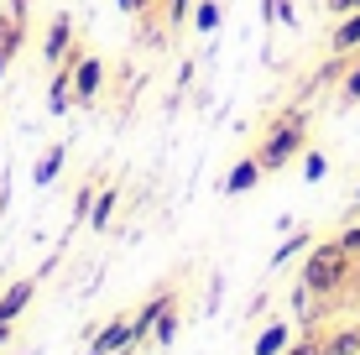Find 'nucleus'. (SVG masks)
Here are the masks:
<instances>
[{
	"instance_id": "1",
	"label": "nucleus",
	"mask_w": 360,
	"mask_h": 355,
	"mask_svg": "<svg viewBox=\"0 0 360 355\" xmlns=\"http://www.w3.org/2000/svg\"><path fill=\"white\" fill-rule=\"evenodd\" d=\"M308 152V110L292 105V110H277L266 126V136L256 141V157H262L266 173H288V162Z\"/></svg>"
},
{
	"instance_id": "2",
	"label": "nucleus",
	"mask_w": 360,
	"mask_h": 355,
	"mask_svg": "<svg viewBox=\"0 0 360 355\" xmlns=\"http://www.w3.org/2000/svg\"><path fill=\"white\" fill-rule=\"evenodd\" d=\"M350 266H355V256L340 246V240H314V246L303 251V283L314 288V298H334V292H340L345 283H350Z\"/></svg>"
},
{
	"instance_id": "3",
	"label": "nucleus",
	"mask_w": 360,
	"mask_h": 355,
	"mask_svg": "<svg viewBox=\"0 0 360 355\" xmlns=\"http://www.w3.org/2000/svg\"><path fill=\"white\" fill-rule=\"evenodd\" d=\"M68 63H73V100H79V105H94L99 89H105V58L89 53V47H73Z\"/></svg>"
},
{
	"instance_id": "4",
	"label": "nucleus",
	"mask_w": 360,
	"mask_h": 355,
	"mask_svg": "<svg viewBox=\"0 0 360 355\" xmlns=\"http://www.w3.org/2000/svg\"><path fill=\"white\" fill-rule=\"evenodd\" d=\"M79 47V27H73V16L68 11H58L53 21H47V32H42V47H37V58H42L47 68H58L63 58Z\"/></svg>"
},
{
	"instance_id": "5",
	"label": "nucleus",
	"mask_w": 360,
	"mask_h": 355,
	"mask_svg": "<svg viewBox=\"0 0 360 355\" xmlns=\"http://www.w3.org/2000/svg\"><path fill=\"white\" fill-rule=\"evenodd\" d=\"M167 303H178V288H157L152 292V298H141V303H136V314H131V335H136V350H141V345H152V324L157 319H162V309H167Z\"/></svg>"
},
{
	"instance_id": "6",
	"label": "nucleus",
	"mask_w": 360,
	"mask_h": 355,
	"mask_svg": "<svg viewBox=\"0 0 360 355\" xmlns=\"http://www.w3.org/2000/svg\"><path fill=\"white\" fill-rule=\"evenodd\" d=\"M126 350H136V335H131V319H110V324H99L94 329V340H89V350L84 355H126Z\"/></svg>"
},
{
	"instance_id": "7",
	"label": "nucleus",
	"mask_w": 360,
	"mask_h": 355,
	"mask_svg": "<svg viewBox=\"0 0 360 355\" xmlns=\"http://www.w3.org/2000/svg\"><path fill=\"white\" fill-rule=\"evenodd\" d=\"M262 178H266L262 157H256V152H245L240 162H235L230 173L219 178V193H225V199H240V193H251V188H256V183H262Z\"/></svg>"
},
{
	"instance_id": "8",
	"label": "nucleus",
	"mask_w": 360,
	"mask_h": 355,
	"mask_svg": "<svg viewBox=\"0 0 360 355\" xmlns=\"http://www.w3.org/2000/svg\"><path fill=\"white\" fill-rule=\"evenodd\" d=\"M32 298H37V277H16V283L0 292V319H6V324H16L21 314L32 309Z\"/></svg>"
},
{
	"instance_id": "9",
	"label": "nucleus",
	"mask_w": 360,
	"mask_h": 355,
	"mask_svg": "<svg viewBox=\"0 0 360 355\" xmlns=\"http://www.w3.org/2000/svg\"><path fill=\"white\" fill-rule=\"evenodd\" d=\"M63 162H68V141H53V146L32 162V183H37V188H53L58 173H63Z\"/></svg>"
},
{
	"instance_id": "10",
	"label": "nucleus",
	"mask_w": 360,
	"mask_h": 355,
	"mask_svg": "<svg viewBox=\"0 0 360 355\" xmlns=\"http://www.w3.org/2000/svg\"><path fill=\"white\" fill-rule=\"evenodd\" d=\"M73 105H79V100H73V63L63 58V63L53 68V89H47V110H53V115H68Z\"/></svg>"
},
{
	"instance_id": "11",
	"label": "nucleus",
	"mask_w": 360,
	"mask_h": 355,
	"mask_svg": "<svg viewBox=\"0 0 360 355\" xmlns=\"http://www.w3.org/2000/svg\"><path fill=\"white\" fill-rule=\"evenodd\" d=\"M292 340H297V329H292L288 319H271V324L262 329V335H256V345H251V355H282V350L292 345Z\"/></svg>"
},
{
	"instance_id": "12",
	"label": "nucleus",
	"mask_w": 360,
	"mask_h": 355,
	"mask_svg": "<svg viewBox=\"0 0 360 355\" xmlns=\"http://www.w3.org/2000/svg\"><path fill=\"white\" fill-rule=\"evenodd\" d=\"M329 53H360V11H345L329 27Z\"/></svg>"
},
{
	"instance_id": "13",
	"label": "nucleus",
	"mask_w": 360,
	"mask_h": 355,
	"mask_svg": "<svg viewBox=\"0 0 360 355\" xmlns=\"http://www.w3.org/2000/svg\"><path fill=\"white\" fill-rule=\"evenodd\" d=\"M314 240H319V235H314V230H308V225H303V230H292V235H288V230H282V246L271 251V262H266V266H271V272H277V266L297 262V256H303L308 246H314Z\"/></svg>"
},
{
	"instance_id": "14",
	"label": "nucleus",
	"mask_w": 360,
	"mask_h": 355,
	"mask_svg": "<svg viewBox=\"0 0 360 355\" xmlns=\"http://www.w3.org/2000/svg\"><path fill=\"white\" fill-rule=\"evenodd\" d=\"M178 329H183V303H167L162 319L152 324V350H167L172 340H178Z\"/></svg>"
},
{
	"instance_id": "15",
	"label": "nucleus",
	"mask_w": 360,
	"mask_h": 355,
	"mask_svg": "<svg viewBox=\"0 0 360 355\" xmlns=\"http://www.w3.org/2000/svg\"><path fill=\"white\" fill-rule=\"evenodd\" d=\"M115 199H120V188H115V183H99L94 209H89V230H110V219H115Z\"/></svg>"
},
{
	"instance_id": "16",
	"label": "nucleus",
	"mask_w": 360,
	"mask_h": 355,
	"mask_svg": "<svg viewBox=\"0 0 360 355\" xmlns=\"http://www.w3.org/2000/svg\"><path fill=\"white\" fill-rule=\"evenodd\" d=\"M219 27H225V6H219V0H198V6H193V32L214 37Z\"/></svg>"
},
{
	"instance_id": "17",
	"label": "nucleus",
	"mask_w": 360,
	"mask_h": 355,
	"mask_svg": "<svg viewBox=\"0 0 360 355\" xmlns=\"http://www.w3.org/2000/svg\"><path fill=\"white\" fill-rule=\"evenodd\" d=\"M193 6L198 0H162V27L167 32H188L193 27Z\"/></svg>"
},
{
	"instance_id": "18",
	"label": "nucleus",
	"mask_w": 360,
	"mask_h": 355,
	"mask_svg": "<svg viewBox=\"0 0 360 355\" xmlns=\"http://www.w3.org/2000/svg\"><path fill=\"white\" fill-rule=\"evenodd\" d=\"M94 193H99V178H89V183H79V193H73V225H89V209H94Z\"/></svg>"
},
{
	"instance_id": "19",
	"label": "nucleus",
	"mask_w": 360,
	"mask_h": 355,
	"mask_svg": "<svg viewBox=\"0 0 360 355\" xmlns=\"http://www.w3.org/2000/svg\"><path fill=\"white\" fill-rule=\"evenodd\" d=\"M340 110H355L360 105V53H355V63H350V73L340 79V100H334Z\"/></svg>"
},
{
	"instance_id": "20",
	"label": "nucleus",
	"mask_w": 360,
	"mask_h": 355,
	"mask_svg": "<svg viewBox=\"0 0 360 355\" xmlns=\"http://www.w3.org/2000/svg\"><path fill=\"white\" fill-rule=\"evenodd\" d=\"M324 355H360V329H334L324 340Z\"/></svg>"
},
{
	"instance_id": "21",
	"label": "nucleus",
	"mask_w": 360,
	"mask_h": 355,
	"mask_svg": "<svg viewBox=\"0 0 360 355\" xmlns=\"http://www.w3.org/2000/svg\"><path fill=\"white\" fill-rule=\"evenodd\" d=\"M262 11H266V21H271V27H292V21H297L292 0H262Z\"/></svg>"
},
{
	"instance_id": "22",
	"label": "nucleus",
	"mask_w": 360,
	"mask_h": 355,
	"mask_svg": "<svg viewBox=\"0 0 360 355\" xmlns=\"http://www.w3.org/2000/svg\"><path fill=\"white\" fill-rule=\"evenodd\" d=\"M282 355H324V335H314V329H303V335L292 340Z\"/></svg>"
},
{
	"instance_id": "23",
	"label": "nucleus",
	"mask_w": 360,
	"mask_h": 355,
	"mask_svg": "<svg viewBox=\"0 0 360 355\" xmlns=\"http://www.w3.org/2000/svg\"><path fill=\"white\" fill-rule=\"evenodd\" d=\"M324 173H329V157H324V152H303V178H308V183H319Z\"/></svg>"
},
{
	"instance_id": "24",
	"label": "nucleus",
	"mask_w": 360,
	"mask_h": 355,
	"mask_svg": "<svg viewBox=\"0 0 360 355\" xmlns=\"http://www.w3.org/2000/svg\"><path fill=\"white\" fill-rule=\"evenodd\" d=\"M334 240H340V246H345V251H350L355 262H360V225H350V230H340V235H334Z\"/></svg>"
},
{
	"instance_id": "25",
	"label": "nucleus",
	"mask_w": 360,
	"mask_h": 355,
	"mask_svg": "<svg viewBox=\"0 0 360 355\" xmlns=\"http://www.w3.org/2000/svg\"><path fill=\"white\" fill-rule=\"evenodd\" d=\"M126 16H141V11H152V6H162V0H115Z\"/></svg>"
},
{
	"instance_id": "26",
	"label": "nucleus",
	"mask_w": 360,
	"mask_h": 355,
	"mask_svg": "<svg viewBox=\"0 0 360 355\" xmlns=\"http://www.w3.org/2000/svg\"><path fill=\"white\" fill-rule=\"evenodd\" d=\"M329 16H345V11H360V0H324Z\"/></svg>"
},
{
	"instance_id": "27",
	"label": "nucleus",
	"mask_w": 360,
	"mask_h": 355,
	"mask_svg": "<svg viewBox=\"0 0 360 355\" xmlns=\"http://www.w3.org/2000/svg\"><path fill=\"white\" fill-rule=\"evenodd\" d=\"M6 27H11V6L0 11V42H6ZM6 68H11V63H6V58H0V79H6Z\"/></svg>"
},
{
	"instance_id": "28",
	"label": "nucleus",
	"mask_w": 360,
	"mask_h": 355,
	"mask_svg": "<svg viewBox=\"0 0 360 355\" xmlns=\"http://www.w3.org/2000/svg\"><path fill=\"white\" fill-rule=\"evenodd\" d=\"M11 340H16V324H6V319H0V350H6Z\"/></svg>"
},
{
	"instance_id": "29",
	"label": "nucleus",
	"mask_w": 360,
	"mask_h": 355,
	"mask_svg": "<svg viewBox=\"0 0 360 355\" xmlns=\"http://www.w3.org/2000/svg\"><path fill=\"white\" fill-rule=\"evenodd\" d=\"M0 214H6V193H0Z\"/></svg>"
},
{
	"instance_id": "30",
	"label": "nucleus",
	"mask_w": 360,
	"mask_h": 355,
	"mask_svg": "<svg viewBox=\"0 0 360 355\" xmlns=\"http://www.w3.org/2000/svg\"><path fill=\"white\" fill-rule=\"evenodd\" d=\"M355 204H360V188H355Z\"/></svg>"
}]
</instances>
